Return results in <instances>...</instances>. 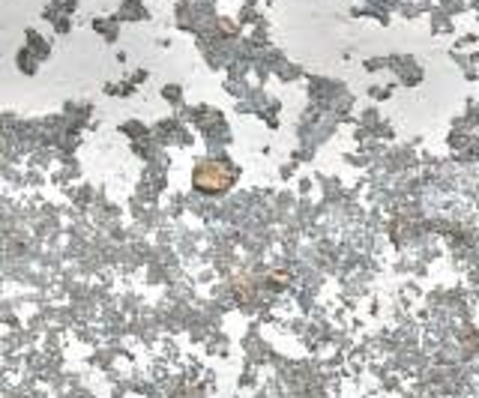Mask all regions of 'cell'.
Instances as JSON below:
<instances>
[{"instance_id": "obj_1", "label": "cell", "mask_w": 479, "mask_h": 398, "mask_svg": "<svg viewBox=\"0 0 479 398\" xmlns=\"http://www.w3.org/2000/svg\"><path fill=\"white\" fill-rule=\"evenodd\" d=\"M228 180H231V171L225 165H216V162H207L198 168V186L201 189H225Z\"/></svg>"}]
</instances>
